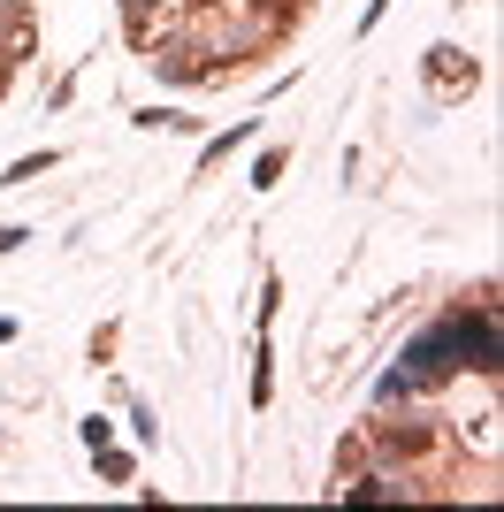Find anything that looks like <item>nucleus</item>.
Here are the masks:
<instances>
[{"instance_id":"nucleus-1","label":"nucleus","mask_w":504,"mask_h":512,"mask_svg":"<svg viewBox=\"0 0 504 512\" xmlns=\"http://www.w3.org/2000/svg\"><path fill=\"white\" fill-rule=\"evenodd\" d=\"M428 77H436V92H459V85H474V62H466L459 46H436V54H428Z\"/></svg>"},{"instance_id":"nucleus-2","label":"nucleus","mask_w":504,"mask_h":512,"mask_svg":"<svg viewBox=\"0 0 504 512\" xmlns=\"http://www.w3.org/2000/svg\"><path fill=\"white\" fill-rule=\"evenodd\" d=\"M46 169H54V153H31V161H16V169H8V184H39Z\"/></svg>"},{"instance_id":"nucleus-3","label":"nucleus","mask_w":504,"mask_h":512,"mask_svg":"<svg viewBox=\"0 0 504 512\" xmlns=\"http://www.w3.org/2000/svg\"><path fill=\"white\" fill-rule=\"evenodd\" d=\"M252 184L268 192V184H283V153H260V169H252Z\"/></svg>"},{"instance_id":"nucleus-4","label":"nucleus","mask_w":504,"mask_h":512,"mask_svg":"<svg viewBox=\"0 0 504 512\" xmlns=\"http://www.w3.org/2000/svg\"><path fill=\"white\" fill-rule=\"evenodd\" d=\"M16 245H23V230H0V253H16Z\"/></svg>"}]
</instances>
